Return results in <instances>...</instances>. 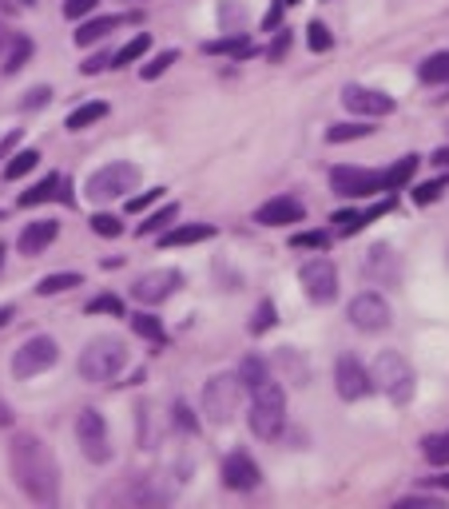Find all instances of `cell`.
<instances>
[{"mask_svg":"<svg viewBox=\"0 0 449 509\" xmlns=\"http://www.w3.org/2000/svg\"><path fill=\"white\" fill-rule=\"evenodd\" d=\"M223 485L227 490H255L258 485V466L247 454H231L223 462Z\"/></svg>","mask_w":449,"mask_h":509,"instance_id":"17","label":"cell"},{"mask_svg":"<svg viewBox=\"0 0 449 509\" xmlns=\"http://www.w3.org/2000/svg\"><path fill=\"white\" fill-rule=\"evenodd\" d=\"M132 331L139 335V338H147V343H155V346H164V326H159V318L155 315H144V311H139V315H132Z\"/></svg>","mask_w":449,"mask_h":509,"instance_id":"32","label":"cell"},{"mask_svg":"<svg viewBox=\"0 0 449 509\" xmlns=\"http://www.w3.org/2000/svg\"><path fill=\"white\" fill-rule=\"evenodd\" d=\"M219 24H223L227 33H243V24H247L243 0H223V5H219Z\"/></svg>","mask_w":449,"mask_h":509,"instance_id":"31","label":"cell"},{"mask_svg":"<svg viewBox=\"0 0 449 509\" xmlns=\"http://www.w3.org/2000/svg\"><path fill=\"white\" fill-rule=\"evenodd\" d=\"M434 164H437V167H449V147H437V152H434Z\"/></svg>","mask_w":449,"mask_h":509,"instance_id":"53","label":"cell"},{"mask_svg":"<svg viewBox=\"0 0 449 509\" xmlns=\"http://www.w3.org/2000/svg\"><path fill=\"white\" fill-rule=\"evenodd\" d=\"M370 382L382 394H390L394 402H410L414 398V371L398 351H382L370 366Z\"/></svg>","mask_w":449,"mask_h":509,"instance_id":"4","label":"cell"},{"mask_svg":"<svg viewBox=\"0 0 449 509\" xmlns=\"http://www.w3.org/2000/svg\"><path fill=\"white\" fill-rule=\"evenodd\" d=\"M283 5H298V0H283Z\"/></svg>","mask_w":449,"mask_h":509,"instance_id":"59","label":"cell"},{"mask_svg":"<svg viewBox=\"0 0 449 509\" xmlns=\"http://www.w3.org/2000/svg\"><path fill=\"white\" fill-rule=\"evenodd\" d=\"M255 394V402H251V430L258 434V438H278L283 434V426H286V394H283V386L278 382H271L267 378L258 391H251Z\"/></svg>","mask_w":449,"mask_h":509,"instance_id":"3","label":"cell"},{"mask_svg":"<svg viewBox=\"0 0 449 509\" xmlns=\"http://www.w3.org/2000/svg\"><path fill=\"white\" fill-rule=\"evenodd\" d=\"M0 426H13V410H8V402H0Z\"/></svg>","mask_w":449,"mask_h":509,"instance_id":"54","label":"cell"},{"mask_svg":"<svg viewBox=\"0 0 449 509\" xmlns=\"http://www.w3.org/2000/svg\"><path fill=\"white\" fill-rule=\"evenodd\" d=\"M88 315H124V298L119 295H99V298H92L88 303Z\"/></svg>","mask_w":449,"mask_h":509,"instance_id":"39","label":"cell"},{"mask_svg":"<svg viewBox=\"0 0 449 509\" xmlns=\"http://www.w3.org/2000/svg\"><path fill=\"white\" fill-rule=\"evenodd\" d=\"M179 215V207L175 203H167V207H159L155 215H147V223H139V235H155V231H164L167 223Z\"/></svg>","mask_w":449,"mask_h":509,"instance_id":"37","label":"cell"},{"mask_svg":"<svg viewBox=\"0 0 449 509\" xmlns=\"http://www.w3.org/2000/svg\"><path fill=\"white\" fill-rule=\"evenodd\" d=\"M16 144H20V132H13V136H5V139H0V159H5L8 152H13Z\"/></svg>","mask_w":449,"mask_h":509,"instance_id":"52","label":"cell"},{"mask_svg":"<svg viewBox=\"0 0 449 509\" xmlns=\"http://www.w3.org/2000/svg\"><path fill=\"white\" fill-rule=\"evenodd\" d=\"M8 40H13V33H8L5 24H0V52H5V48H8Z\"/></svg>","mask_w":449,"mask_h":509,"instance_id":"56","label":"cell"},{"mask_svg":"<svg viewBox=\"0 0 449 509\" xmlns=\"http://www.w3.org/2000/svg\"><path fill=\"white\" fill-rule=\"evenodd\" d=\"M136 184H139V167L127 164V159H116V164L92 172V179L84 184V195L92 203H104V199H119V195L136 192Z\"/></svg>","mask_w":449,"mask_h":509,"instance_id":"5","label":"cell"},{"mask_svg":"<svg viewBox=\"0 0 449 509\" xmlns=\"http://www.w3.org/2000/svg\"><path fill=\"white\" fill-rule=\"evenodd\" d=\"M147 48H152V36H147V33H139L136 40H127V44H124V48H119V52L112 56V68H127V64H136V60L144 56Z\"/></svg>","mask_w":449,"mask_h":509,"instance_id":"30","label":"cell"},{"mask_svg":"<svg viewBox=\"0 0 449 509\" xmlns=\"http://www.w3.org/2000/svg\"><path fill=\"white\" fill-rule=\"evenodd\" d=\"M267 378H271V374H267V363H263V358H255V354L243 358V366H239V382H243V391H258Z\"/></svg>","mask_w":449,"mask_h":509,"instance_id":"28","label":"cell"},{"mask_svg":"<svg viewBox=\"0 0 449 509\" xmlns=\"http://www.w3.org/2000/svg\"><path fill=\"white\" fill-rule=\"evenodd\" d=\"M72 287H84V278L76 271H60V275H44L36 283V295H60V291H72Z\"/></svg>","mask_w":449,"mask_h":509,"instance_id":"26","label":"cell"},{"mask_svg":"<svg viewBox=\"0 0 449 509\" xmlns=\"http://www.w3.org/2000/svg\"><path fill=\"white\" fill-rule=\"evenodd\" d=\"M96 5H99V0H64V16L68 20H80V16L96 13Z\"/></svg>","mask_w":449,"mask_h":509,"instance_id":"44","label":"cell"},{"mask_svg":"<svg viewBox=\"0 0 449 509\" xmlns=\"http://www.w3.org/2000/svg\"><path fill=\"white\" fill-rule=\"evenodd\" d=\"M56 358H60L56 338L33 335V338H28V343L13 354V374H16V378H36V374H44L48 366H56Z\"/></svg>","mask_w":449,"mask_h":509,"instance_id":"8","label":"cell"},{"mask_svg":"<svg viewBox=\"0 0 449 509\" xmlns=\"http://www.w3.org/2000/svg\"><path fill=\"white\" fill-rule=\"evenodd\" d=\"M422 446H426V462L430 466H449V430L445 434H430Z\"/></svg>","mask_w":449,"mask_h":509,"instance_id":"34","label":"cell"},{"mask_svg":"<svg viewBox=\"0 0 449 509\" xmlns=\"http://www.w3.org/2000/svg\"><path fill=\"white\" fill-rule=\"evenodd\" d=\"M390 303H386L378 291H362V295H354L351 298V323L358 326V331H366V335H378V331H386L390 326Z\"/></svg>","mask_w":449,"mask_h":509,"instance_id":"11","label":"cell"},{"mask_svg":"<svg viewBox=\"0 0 449 509\" xmlns=\"http://www.w3.org/2000/svg\"><path fill=\"white\" fill-rule=\"evenodd\" d=\"M76 438H80V450H84L88 462L104 466L112 457V446H108V422L99 410H80L76 418Z\"/></svg>","mask_w":449,"mask_h":509,"instance_id":"9","label":"cell"},{"mask_svg":"<svg viewBox=\"0 0 449 509\" xmlns=\"http://www.w3.org/2000/svg\"><path fill=\"white\" fill-rule=\"evenodd\" d=\"M283 8H286V5H283V0H278V5L271 8V13L263 16V28H278V20H283Z\"/></svg>","mask_w":449,"mask_h":509,"instance_id":"51","label":"cell"},{"mask_svg":"<svg viewBox=\"0 0 449 509\" xmlns=\"http://www.w3.org/2000/svg\"><path fill=\"white\" fill-rule=\"evenodd\" d=\"M390 207H394V195H390V203H374L370 212H338V215H334V231H338V235H358L366 223H370V219L386 215Z\"/></svg>","mask_w":449,"mask_h":509,"instance_id":"18","label":"cell"},{"mask_svg":"<svg viewBox=\"0 0 449 509\" xmlns=\"http://www.w3.org/2000/svg\"><path fill=\"white\" fill-rule=\"evenodd\" d=\"M203 52H215V56H251V44H247L243 33H231L227 40H211V44H203Z\"/></svg>","mask_w":449,"mask_h":509,"instance_id":"29","label":"cell"},{"mask_svg":"<svg viewBox=\"0 0 449 509\" xmlns=\"http://www.w3.org/2000/svg\"><path fill=\"white\" fill-rule=\"evenodd\" d=\"M366 275H370L374 283H390V278H398L394 251H386V247H370V255H366Z\"/></svg>","mask_w":449,"mask_h":509,"instance_id":"19","label":"cell"},{"mask_svg":"<svg viewBox=\"0 0 449 509\" xmlns=\"http://www.w3.org/2000/svg\"><path fill=\"white\" fill-rule=\"evenodd\" d=\"M56 235H60V223H56V219H36V223H28L24 231H20L16 247H20V255H40L44 247L56 243Z\"/></svg>","mask_w":449,"mask_h":509,"instance_id":"16","label":"cell"},{"mask_svg":"<svg viewBox=\"0 0 449 509\" xmlns=\"http://www.w3.org/2000/svg\"><path fill=\"white\" fill-rule=\"evenodd\" d=\"M306 44H311V52H331V44H334L331 28H326L323 20H311V28H306Z\"/></svg>","mask_w":449,"mask_h":509,"instance_id":"36","label":"cell"},{"mask_svg":"<svg viewBox=\"0 0 449 509\" xmlns=\"http://www.w3.org/2000/svg\"><path fill=\"white\" fill-rule=\"evenodd\" d=\"M99 68H112V56H92V60L84 64V72H88V76H96Z\"/></svg>","mask_w":449,"mask_h":509,"instance_id":"50","label":"cell"},{"mask_svg":"<svg viewBox=\"0 0 449 509\" xmlns=\"http://www.w3.org/2000/svg\"><path fill=\"white\" fill-rule=\"evenodd\" d=\"M175 422H179V426H183V430H195V418H192V410H187V406H183V402H179V406H175Z\"/></svg>","mask_w":449,"mask_h":509,"instance_id":"49","label":"cell"},{"mask_svg":"<svg viewBox=\"0 0 449 509\" xmlns=\"http://www.w3.org/2000/svg\"><path fill=\"white\" fill-rule=\"evenodd\" d=\"M434 485H442V490H449V474H442V477H430Z\"/></svg>","mask_w":449,"mask_h":509,"instance_id":"57","label":"cell"},{"mask_svg":"<svg viewBox=\"0 0 449 509\" xmlns=\"http://www.w3.org/2000/svg\"><path fill=\"white\" fill-rule=\"evenodd\" d=\"M36 164H40V152H33V147H24V152H16V156L5 164V179H20V175H28Z\"/></svg>","mask_w":449,"mask_h":509,"instance_id":"33","label":"cell"},{"mask_svg":"<svg viewBox=\"0 0 449 509\" xmlns=\"http://www.w3.org/2000/svg\"><path fill=\"white\" fill-rule=\"evenodd\" d=\"M48 99H52V88H33V92L20 99V108H44Z\"/></svg>","mask_w":449,"mask_h":509,"instance_id":"47","label":"cell"},{"mask_svg":"<svg viewBox=\"0 0 449 509\" xmlns=\"http://www.w3.org/2000/svg\"><path fill=\"white\" fill-rule=\"evenodd\" d=\"M334 386H338V394H342L346 402H358V398H366V394L374 391L370 371H366V366L358 363L354 354H342V358H338V366H334Z\"/></svg>","mask_w":449,"mask_h":509,"instance_id":"12","label":"cell"},{"mask_svg":"<svg viewBox=\"0 0 449 509\" xmlns=\"http://www.w3.org/2000/svg\"><path fill=\"white\" fill-rule=\"evenodd\" d=\"M159 195H164V187H152V192H144V195H132V199H127V212H132V215L144 212V207H152Z\"/></svg>","mask_w":449,"mask_h":509,"instance_id":"46","label":"cell"},{"mask_svg":"<svg viewBox=\"0 0 449 509\" xmlns=\"http://www.w3.org/2000/svg\"><path fill=\"white\" fill-rule=\"evenodd\" d=\"M179 287H183V275H179V271H167V267H164V271H147V275H139V278H136V287H132V295L139 298V303L152 306V303H164V298H172V295L179 291Z\"/></svg>","mask_w":449,"mask_h":509,"instance_id":"13","label":"cell"},{"mask_svg":"<svg viewBox=\"0 0 449 509\" xmlns=\"http://www.w3.org/2000/svg\"><path fill=\"white\" fill-rule=\"evenodd\" d=\"M0 263H5V243H0Z\"/></svg>","mask_w":449,"mask_h":509,"instance_id":"58","label":"cell"},{"mask_svg":"<svg viewBox=\"0 0 449 509\" xmlns=\"http://www.w3.org/2000/svg\"><path fill=\"white\" fill-rule=\"evenodd\" d=\"M175 60H179V52H159L155 60H147V64H144V80H155V76H164L167 68L175 64Z\"/></svg>","mask_w":449,"mask_h":509,"instance_id":"40","label":"cell"},{"mask_svg":"<svg viewBox=\"0 0 449 509\" xmlns=\"http://www.w3.org/2000/svg\"><path fill=\"white\" fill-rule=\"evenodd\" d=\"M303 219H306V207L295 195H275L255 212V223L263 227H291V223H303Z\"/></svg>","mask_w":449,"mask_h":509,"instance_id":"14","label":"cell"},{"mask_svg":"<svg viewBox=\"0 0 449 509\" xmlns=\"http://www.w3.org/2000/svg\"><path fill=\"white\" fill-rule=\"evenodd\" d=\"M291 247H331V235L326 231H306V235H295Z\"/></svg>","mask_w":449,"mask_h":509,"instance_id":"45","label":"cell"},{"mask_svg":"<svg viewBox=\"0 0 449 509\" xmlns=\"http://www.w3.org/2000/svg\"><path fill=\"white\" fill-rule=\"evenodd\" d=\"M92 231L96 235H104V239H116L124 227H119V219L116 215H92Z\"/></svg>","mask_w":449,"mask_h":509,"instance_id":"41","label":"cell"},{"mask_svg":"<svg viewBox=\"0 0 449 509\" xmlns=\"http://www.w3.org/2000/svg\"><path fill=\"white\" fill-rule=\"evenodd\" d=\"M342 104L351 108L354 116H390L394 112V99L386 92H374V88H358V84H346L342 88Z\"/></svg>","mask_w":449,"mask_h":509,"instance_id":"15","label":"cell"},{"mask_svg":"<svg viewBox=\"0 0 449 509\" xmlns=\"http://www.w3.org/2000/svg\"><path fill=\"white\" fill-rule=\"evenodd\" d=\"M331 184H334V195L342 199H370L378 192H386L382 172H370V167H334Z\"/></svg>","mask_w":449,"mask_h":509,"instance_id":"10","label":"cell"},{"mask_svg":"<svg viewBox=\"0 0 449 509\" xmlns=\"http://www.w3.org/2000/svg\"><path fill=\"white\" fill-rule=\"evenodd\" d=\"M13 323V306H0V326Z\"/></svg>","mask_w":449,"mask_h":509,"instance_id":"55","label":"cell"},{"mask_svg":"<svg viewBox=\"0 0 449 509\" xmlns=\"http://www.w3.org/2000/svg\"><path fill=\"white\" fill-rule=\"evenodd\" d=\"M449 187V175L442 179H430V184H422V187H414V203L422 207V203H434V199H442V192Z\"/></svg>","mask_w":449,"mask_h":509,"instance_id":"38","label":"cell"},{"mask_svg":"<svg viewBox=\"0 0 449 509\" xmlns=\"http://www.w3.org/2000/svg\"><path fill=\"white\" fill-rule=\"evenodd\" d=\"M124 24V16H96V20H84L80 24V33H76V44L80 48H88V44H96V40H104L112 28Z\"/></svg>","mask_w":449,"mask_h":509,"instance_id":"21","label":"cell"},{"mask_svg":"<svg viewBox=\"0 0 449 509\" xmlns=\"http://www.w3.org/2000/svg\"><path fill=\"white\" fill-rule=\"evenodd\" d=\"M8 462H13L16 485L33 497L36 505H56L60 497V466L56 454L40 442L36 434H16L8 446Z\"/></svg>","mask_w":449,"mask_h":509,"instance_id":"1","label":"cell"},{"mask_svg":"<svg viewBox=\"0 0 449 509\" xmlns=\"http://www.w3.org/2000/svg\"><path fill=\"white\" fill-rule=\"evenodd\" d=\"M417 76H422V84H449V52H434L430 60H422Z\"/></svg>","mask_w":449,"mask_h":509,"instance_id":"25","label":"cell"},{"mask_svg":"<svg viewBox=\"0 0 449 509\" xmlns=\"http://www.w3.org/2000/svg\"><path fill=\"white\" fill-rule=\"evenodd\" d=\"M398 509H442V502L437 497H402Z\"/></svg>","mask_w":449,"mask_h":509,"instance_id":"48","label":"cell"},{"mask_svg":"<svg viewBox=\"0 0 449 509\" xmlns=\"http://www.w3.org/2000/svg\"><path fill=\"white\" fill-rule=\"evenodd\" d=\"M239 402H243V382L239 374H215L211 382L203 386V414L211 418L215 426H227L239 414Z\"/></svg>","mask_w":449,"mask_h":509,"instance_id":"6","label":"cell"},{"mask_svg":"<svg viewBox=\"0 0 449 509\" xmlns=\"http://www.w3.org/2000/svg\"><path fill=\"white\" fill-rule=\"evenodd\" d=\"M291 52V33H278L275 36V44L267 48V60H271V64H283V56Z\"/></svg>","mask_w":449,"mask_h":509,"instance_id":"43","label":"cell"},{"mask_svg":"<svg viewBox=\"0 0 449 509\" xmlns=\"http://www.w3.org/2000/svg\"><path fill=\"white\" fill-rule=\"evenodd\" d=\"M28 56H33V40H28V36H13V40H8L5 72H8V76H13V72H20V68L28 64Z\"/></svg>","mask_w":449,"mask_h":509,"instance_id":"27","label":"cell"},{"mask_svg":"<svg viewBox=\"0 0 449 509\" xmlns=\"http://www.w3.org/2000/svg\"><path fill=\"white\" fill-rule=\"evenodd\" d=\"M271 326H275V303H263V306L255 311L251 331H255V335H263V331H271Z\"/></svg>","mask_w":449,"mask_h":509,"instance_id":"42","label":"cell"},{"mask_svg":"<svg viewBox=\"0 0 449 509\" xmlns=\"http://www.w3.org/2000/svg\"><path fill=\"white\" fill-rule=\"evenodd\" d=\"M215 227L211 223H187V227H172V231L164 235V247H187V243H203V239H211Z\"/></svg>","mask_w":449,"mask_h":509,"instance_id":"22","label":"cell"},{"mask_svg":"<svg viewBox=\"0 0 449 509\" xmlns=\"http://www.w3.org/2000/svg\"><path fill=\"white\" fill-rule=\"evenodd\" d=\"M108 116V104L104 99H92V104H80L72 116H68V132H84V127L99 124V119Z\"/></svg>","mask_w":449,"mask_h":509,"instance_id":"23","label":"cell"},{"mask_svg":"<svg viewBox=\"0 0 449 509\" xmlns=\"http://www.w3.org/2000/svg\"><path fill=\"white\" fill-rule=\"evenodd\" d=\"M298 278H303V291L311 303H334L338 298V267L331 263L326 255H314L303 263V271H298Z\"/></svg>","mask_w":449,"mask_h":509,"instance_id":"7","label":"cell"},{"mask_svg":"<svg viewBox=\"0 0 449 509\" xmlns=\"http://www.w3.org/2000/svg\"><path fill=\"white\" fill-rule=\"evenodd\" d=\"M60 187H64V179H60V175L52 172V175L40 179V184L28 187V192H20L16 203H20V207H40V203H48V199H56V195H60Z\"/></svg>","mask_w":449,"mask_h":509,"instance_id":"20","label":"cell"},{"mask_svg":"<svg viewBox=\"0 0 449 509\" xmlns=\"http://www.w3.org/2000/svg\"><path fill=\"white\" fill-rule=\"evenodd\" d=\"M124 366H127V346L116 335H99L80 351V374L88 382H112Z\"/></svg>","mask_w":449,"mask_h":509,"instance_id":"2","label":"cell"},{"mask_svg":"<svg viewBox=\"0 0 449 509\" xmlns=\"http://www.w3.org/2000/svg\"><path fill=\"white\" fill-rule=\"evenodd\" d=\"M414 172H417V156H402L390 172H382V187H386V192H398V187L410 184Z\"/></svg>","mask_w":449,"mask_h":509,"instance_id":"24","label":"cell"},{"mask_svg":"<svg viewBox=\"0 0 449 509\" xmlns=\"http://www.w3.org/2000/svg\"><path fill=\"white\" fill-rule=\"evenodd\" d=\"M370 132H374V127L358 119V124H334L331 132H326V139H331V144H351V139H362V136H370Z\"/></svg>","mask_w":449,"mask_h":509,"instance_id":"35","label":"cell"}]
</instances>
